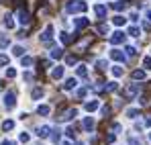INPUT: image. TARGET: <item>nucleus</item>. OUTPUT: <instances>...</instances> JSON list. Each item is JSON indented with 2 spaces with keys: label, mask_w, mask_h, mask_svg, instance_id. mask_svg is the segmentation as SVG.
Here are the masks:
<instances>
[{
  "label": "nucleus",
  "mask_w": 151,
  "mask_h": 145,
  "mask_svg": "<svg viewBox=\"0 0 151 145\" xmlns=\"http://www.w3.org/2000/svg\"><path fill=\"white\" fill-rule=\"evenodd\" d=\"M4 25H6V29H14V21H12V14H6V17H4Z\"/></svg>",
  "instance_id": "nucleus-22"
},
{
  "label": "nucleus",
  "mask_w": 151,
  "mask_h": 145,
  "mask_svg": "<svg viewBox=\"0 0 151 145\" xmlns=\"http://www.w3.org/2000/svg\"><path fill=\"white\" fill-rule=\"evenodd\" d=\"M110 43H112V45L125 43V33H123V31H114V33L110 35Z\"/></svg>",
  "instance_id": "nucleus-3"
},
{
  "label": "nucleus",
  "mask_w": 151,
  "mask_h": 145,
  "mask_svg": "<svg viewBox=\"0 0 151 145\" xmlns=\"http://www.w3.org/2000/svg\"><path fill=\"white\" fill-rule=\"evenodd\" d=\"M110 57H112L114 61H125V53L119 51V49H112V51H110Z\"/></svg>",
  "instance_id": "nucleus-8"
},
{
  "label": "nucleus",
  "mask_w": 151,
  "mask_h": 145,
  "mask_svg": "<svg viewBox=\"0 0 151 145\" xmlns=\"http://www.w3.org/2000/svg\"><path fill=\"white\" fill-rule=\"evenodd\" d=\"M51 141H53V143H59V141H61V135H59V131H53V133H51Z\"/></svg>",
  "instance_id": "nucleus-28"
},
{
  "label": "nucleus",
  "mask_w": 151,
  "mask_h": 145,
  "mask_svg": "<svg viewBox=\"0 0 151 145\" xmlns=\"http://www.w3.org/2000/svg\"><path fill=\"white\" fill-rule=\"evenodd\" d=\"M8 45H10V43H8V39H6V37H2V39H0V49H6Z\"/></svg>",
  "instance_id": "nucleus-34"
},
{
  "label": "nucleus",
  "mask_w": 151,
  "mask_h": 145,
  "mask_svg": "<svg viewBox=\"0 0 151 145\" xmlns=\"http://www.w3.org/2000/svg\"><path fill=\"white\" fill-rule=\"evenodd\" d=\"M59 39H61V43H63V45H68V43H72V39H74V37H72L70 33H65V31H63V33H59Z\"/></svg>",
  "instance_id": "nucleus-18"
},
{
  "label": "nucleus",
  "mask_w": 151,
  "mask_h": 145,
  "mask_svg": "<svg viewBox=\"0 0 151 145\" xmlns=\"http://www.w3.org/2000/svg\"><path fill=\"white\" fill-rule=\"evenodd\" d=\"M37 113H39V115H43V117H47V115L51 113V106H49V104H41V106L37 108Z\"/></svg>",
  "instance_id": "nucleus-19"
},
{
  "label": "nucleus",
  "mask_w": 151,
  "mask_h": 145,
  "mask_svg": "<svg viewBox=\"0 0 151 145\" xmlns=\"http://www.w3.org/2000/svg\"><path fill=\"white\" fill-rule=\"evenodd\" d=\"M145 127H149V129H151V117H147V119H145Z\"/></svg>",
  "instance_id": "nucleus-46"
},
{
  "label": "nucleus",
  "mask_w": 151,
  "mask_h": 145,
  "mask_svg": "<svg viewBox=\"0 0 151 145\" xmlns=\"http://www.w3.org/2000/svg\"><path fill=\"white\" fill-rule=\"evenodd\" d=\"M21 63H23V66H33V57H29V55H23Z\"/></svg>",
  "instance_id": "nucleus-29"
},
{
  "label": "nucleus",
  "mask_w": 151,
  "mask_h": 145,
  "mask_svg": "<svg viewBox=\"0 0 151 145\" xmlns=\"http://www.w3.org/2000/svg\"><path fill=\"white\" fill-rule=\"evenodd\" d=\"M65 63H68V66H74V63H76V57H74V55L65 57Z\"/></svg>",
  "instance_id": "nucleus-40"
},
{
  "label": "nucleus",
  "mask_w": 151,
  "mask_h": 145,
  "mask_svg": "<svg viewBox=\"0 0 151 145\" xmlns=\"http://www.w3.org/2000/svg\"><path fill=\"white\" fill-rule=\"evenodd\" d=\"M139 33H141V31H139L137 27H131V29H129V35H131V37H139Z\"/></svg>",
  "instance_id": "nucleus-30"
},
{
  "label": "nucleus",
  "mask_w": 151,
  "mask_h": 145,
  "mask_svg": "<svg viewBox=\"0 0 151 145\" xmlns=\"http://www.w3.org/2000/svg\"><path fill=\"white\" fill-rule=\"evenodd\" d=\"M98 106H100V102H98V100H88V102L84 104V108H86L88 113H94V110H96Z\"/></svg>",
  "instance_id": "nucleus-7"
},
{
  "label": "nucleus",
  "mask_w": 151,
  "mask_h": 145,
  "mask_svg": "<svg viewBox=\"0 0 151 145\" xmlns=\"http://www.w3.org/2000/svg\"><path fill=\"white\" fill-rule=\"evenodd\" d=\"M51 39H53V27H45V29H43V33H41V41H43V43H47V41H51Z\"/></svg>",
  "instance_id": "nucleus-4"
},
{
  "label": "nucleus",
  "mask_w": 151,
  "mask_h": 145,
  "mask_svg": "<svg viewBox=\"0 0 151 145\" xmlns=\"http://www.w3.org/2000/svg\"><path fill=\"white\" fill-rule=\"evenodd\" d=\"M88 23H90V21H88L86 17H80V19H76V21H74L76 29H84V27H88Z\"/></svg>",
  "instance_id": "nucleus-11"
},
{
  "label": "nucleus",
  "mask_w": 151,
  "mask_h": 145,
  "mask_svg": "<svg viewBox=\"0 0 151 145\" xmlns=\"http://www.w3.org/2000/svg\"><path fill=\"white\" fill-rule=\"evenodd\" d=\"M17 19H19V23L29 25V21H31V14H29L27 10H19V12H17Z\"/></svg>",
  "instance_id": "nucleus-6"
},
{
  "label": "nucleus",
  "mask_w": 151,
  "mask_h": 145,
  "mask_svg": "<svg viewBox=\"0 0 151 145\" xmlns=\"http://www.w3.org/2000/svg\"><path fill=\"white\" fill-rule=\"evenodd\" d=\"M86 92H88L86 88H80V90H78L76 94H78V98H84V96H86Z\"/></svg>",
  "instance_id": "nucleus-41"
},
{
  "label": "nucleus",
  "mask_w": 151,
  "mask_h": 145,
  "mask_svg": "<svg viewBox=\"0 0 151 145\" xmlns=\"http://www.w3.org/2000/svg\"><path fill=\"white\" fill-rule=\"evenodd\" d=\"M65 135H68L70 139H74V137H76V131L72 129V127H68V129H65Z\"/></svg>",
  "instance_id": "nucleus-33"
},
{
  "label": "nucleus",
  "mask_w": 151,
  "mask_h": 145,
  "mask_svg": "<svg viewBox=\"0 0 151 145\" xmlns=\"http://www.w3.org/2000/svg\"><path fill=\"white\" fill-rule=\"evenodd\" d=\"M112 76H114V78H121V76H123V68H121V66H114V68H112Z\"/></svg>",
  "instance_id": "nucleus-26"
},
{
  "label": "nucleus",
  "mask_w": 151,
  "mask_h": 145,
  "mask_svg": "<svg viewBox=\"0 0 151 145\" xmlns=\"http://www.w3.org/2000/svg\"><path fill=\"white\" fill-rule=\"evenodd\" d=\"M133 78H135V80H143V78H145V70H135V72H133Z\"/></svg>",
  "instance_id": "nucleus-24"
},
{
  "label": "nucleus",
  "mask_w": 151,
  "mask_h": 145,
  "mask_svg": "<svg viewBox=\"0 0 151 145\" xmlns=\"http://www.w3.org/2000/svg\"><path fill=\"white\" fill-rule=\"evenodd\" d=\"M49 133H51V129H49V127H39V129H37V137H41V139L49 137Z\"/></svg>",
  "instance_id": "nucleus-12"
},
{
  "label": "nucleus",
  "mask_w": 151,
  "mask_h": 145,
  "mask_svg": "<svg viewBox=\"0 0 151 145\" xmlns=\"http://www.w3.org/2000/svg\"><path fill=\"white\" fill-rule=\"evenodd\" d=\"M61 145H70V143H68V141H63V143H61Z\"/></svg>",
  "instance_id": "nucleus-49"
},
{
  "label": "nucleus",
  "mask_w": 151,
  "mask_h": 145,
  "mask_svg": "<svg viewBox=\"0 0 151 145\" xmlns=\"http://www.w3.org/2000/svg\"><path fill=\"white\" fill-rule=\"evenodd\" d=\"M147 19H149V21H151V10H149V12H147Z\"/></svg>",
  "instance_id": "nucleus-48"
},
{
  "label": "nucleus",
  "mask_w": 151,
  "mask_h": 145,
  "mask_svg": "<svg viewBox=\"0 0 151 145\" xmlns=\"http://www.w3.org/2000/svg\"><path fill=\"white\" fill-rule=\"evenodd\" d=\"M135 53H137V49H135V47H127V55H129V57H133Z\"/></svg>",
  "instance_id": "nucleus-42"
},
{
  "label": "nucleus",
  "mask_w": 151,
  "mask_h": 145,
  "mask_svg": "<svg viewBox=\"0 0 151 145\" xmlns=\"http://www.w3.org/2000/svg\"><path fill=\"white\" fill-rule=\"evenodd\" d=\"M4 104H6V108H14V104H17V92H6V96H4Z\"/></svg>",
  "instance_id": "nucleus-2"
},
{
  "label": "nucleus",
  "mask_w": 151,
  "mask_h": 145,
  "mask_svg": "<svg viewBox=\"0 0 151 145\" xmlns=\"http://www.w3.org/2000/svg\"><path fill=\"white\" fill-rule=\"evenodd\" d=\"M49 55H51V59H59V57L63 55V53H61V47H53Z\"/></svg>",
  "instance_id": "nucleus-20"
},
{
  "label": "nucleus",
  "mask_w": 151,
  "mask_h": 145,
  "mask_svg": "<svg viewBox=\"0 0 151 145\" xmlns=\"http://www.w3.org/2000/svg\"><path fill=\"white\" fill-rule=\"evenodd\" d=\"M14 76H17V70L14 68H8L6 70V78H14Z\"/></svg>",
  "instance_id": "nucleus-35"
},
{
  "label": "nucleus",
  "mask_w": 151,
  "mask_h": 145,
  "mask_svg": "<svg viewBox=\"0 0 151 145\" xmlns=\"http://www.w3.org/2000/svg\"><path fill=\"white\" fill-rule=\"evenodd\" d=\"M88 6H86V2H82V0H72L68 6H65V12H84Z\"/></svg>",
  "instance_id": "nucleus-1"
},
{
  "label": "nucleus",
  "mask_w": 151,
  "mask_h": 145,
  "mask_svg": "<svg viewBox=\"0 0 151 145\" xmlns=\"http://www.w3.org/2000/svg\"><path fill=\"white\" fill-rule=\"evenodd\" d=\"M129 145H141V143H139V141H137V139L133 137V139H129Z\"/></svg>",
  "instance_id": "nucleus-45"
},
{
  "label": "nucleus",
  "mask_w": 151,
  "mask_h": 145,
  "mask_svg": "<svg viewBox=\"0 0 151 145\" xmlns=\"http://www.w3.org/2000/svg\"><path fill=\"white\" fill-rule=\"evenodd\" d=\"M137 92H139V86H137V84H129L127 90H125V96L127 98H133V96H137Z\"/></svg>",
  "instance_id": "nucleus-5"
},
{
  "label": "nucleus",
  "mask_w": 151,
  "mask_h": 145,
  "mask_svg": "<svg viewBox=\"0 0 151 145\" xmlns=\"http://www.w3.org/2000/svg\"><path fill=\"white\" fill-rule=\"evenodd\" d=\"M98 33H108V27H106V25H100V27H98Z\"/></svg>",
  "instance_id": "nucleus-43"
},
{
  "label": "nucleus",
  "mask_w": 151,
  "mask_h": 145,
  "mask_svg": "<svg viewBox=\"0 0 151 145\" xmlns=\"http://www.w3.org/2000/svg\"><path fill=\"white\" fill-rule=\"evenodd\" d=\"M112 23L116 25V27H121V25H125V23H127V19H125V17H121V14H116V17L112 19Z\"/></svg>",
  "instance_id": "nucleus-23"
},
{
  "label": "nucleus",
  "mask_w": 151,
  "mask_h": 145,
  "mask_svg": "<svg viewBox=\"0 0 151 145\" xmlns=\"http://www.w3.org/2000/svg\"><path fill=\"white\" fill-rule=\"evenodd\" d=\"M43 94H45V92H43V88H39V86H37V88H33L31 98H33V100H39V98H43Z\"/></svg>",
  "instance_id": "nucleus-14"
},
{
  "label": "nucleus",
  "mask_w": 151,
  "mask_h": 145,
  "mask_svg": "<svg viewBox=\"0 0 151 145\" xmlns=\"http://www.w3.org/2000/svg\"><path fill=\"white\" fill-rule=\"evenodd\" d=\"M63 72H65V70H63L61 66H57V68L51 72V78H53V80H61V78H63Z\"/></svg>",
  "instance_id": "nucleus-9"
},
{
  "label": "nucleus",
  "mask_w": 151,
  "mask_h": 145,
  "mask_svg": "<svg viewBox=\"0 0 151 145\" xmlns=\"http://www.w3.org/2000/svg\"><path fill=\"white\" fill-rule=\"evenodd\" d=\"M0 66H8V57L0 53Z\"/></svg>",
  "instance_id": "nucleus-39"
},
{
  "label": "nucleus",
  "mask_w": 151,
  "mask_h": 145,
  "mask_svg": "<svg viewBox=\"0 0 151 145\" xmlns=\"http://www.w3.org/2000/svg\"><path fill=\"white\" fill-rule=\"evenodd\" d=\"M78 76H80V78H86V76H88L86 66H78Z\"/></svg>",
  "instance_id": "nucleus-25"
},
{
  "label": "nucleus",
  "mask_w": 151,
  "mask_h": 145,
  "mask_svg": "<svg viewBox=\"0 0 151 145\" xmlns=\"http://www.w3.org/2000/svg\"><path fill=\"white\" fill-rule=\"evenodd\" d=\"M10 129H14V121L12 119H6V121L2 123V131H10Z\"/></svg>",
  "instance_id": "nucleus-21"
},
{
  "label": "nucleus",
  "mask_w": 151,
  "mask_h": 145,
  "mask_svg": "<svg viewBox=\"0 0 151 145\" xmlns=\"http://www.w3.org/2000/svg\"><path fill=\"white\" fill-rule=\"evenodd\" d=\"M12 55H14V57H23V55H25V47H21V45H12Z\"/></svg>",
  "instance_id": "nucleus-17"
},
{
  "label": "nucleus",
  "mask_w": 151,
  "mask_h": 145,
  "mask_svg": "<svg viewBox=\"0 0 151 145\" xmlns=\"http://www.w3.org/2000/svg\"><path fill=\"white\" fill-rule=\"evenodd\" d=\"M116 86H119L116 82H108V86H106L104 90H108V92H112V90H116Z\"/></svg>",
  "instance_id": "nucleus-32"
},
{
  "label": "nucleus",
  "mask_w": 151,
  "mask_h": 145,
  "mask_svg": "<svg viewBox=\"0 0 151 145\" xmlns=\"http://www.w3.org/2000/svg\"><path fill=\"white\" fill-rule=\"evenodd\" d=\"M19 139H21V143H27V141L31 139V135H29V133H21V137H19Z\"/></svg>",
  "instance_id": "nucleus-36"
},
{
  "label": "nucleus",
  "mask_w": 151,
  "mask_h": 145,
  "mask_svg": "<svg viewBox=\"0 0 151 145\" xmlns=\"http://www.w3.org/2000/svg\"><path fill=\"white\" fill-rule=\"evenodd\" d=\"M104 68H106V61H104V59L96 61V70H104Z\"/></svg>",
  "instance_id": "nucleus-38"
},
{
  "label": "nucleus",
  "mask_w": 151,
  "mask_h": 145,
  "mask_svg": "<svg viewBox=\"0 0 151 145\" xmlns=\"http://www.w3.org/2000/svg\"><path fill=\"white\" fill-rule=\"evenodd\" d=\"M112 8L114 10H123L125 8V2H112Z\"/></svg>",
  "instance_id": "nucleus-31"
},
{
  "label": "nucleus",
  "mask_w": 151,
  "mask_h": 145,
  "mask_svg": "<svg viewBox=\"0 0 151 145\" xmlns=\"http://www.w3.org/2000/svg\"><path fill=\"white\" fill-rule=\"evenodd\" d=\"M76 115H78V110H76V108H70V110H68V113H65L61 119H63V121H74Z\"/></svg>",
  "instance_id": "nucleus-16"
},
{
  "label": "nucleus",
  "mask_w": 151,
  "mask_h": 145,
  "mask_svg": "<svg viewBox=\"0 0 151 145\" xmlns=\"http://www.w3.org/2000/svg\"><path fill=\"white\" fill-rule=\"evenodd\" d=\"M25 80H27V82H31V80H33V74L27 72V74H25Z\"/></svg>",
  "instance_id": "nucleus-44"
},
{
  "label": "nucleus",
  "mask_w": 151,
  "mask_h": 145,
  "mask_svg": "<svg viewBox=\"0 0 151 145\" xmlns=\"http://www.w3.org/2000/svg\"><path fill=\"white\" fill-rule=\"evenodd\" d=\"M143 66H145V70H151V57H149V55L143 59Z\"/></svg>",
  "instance_id": "nucleus-37"
},
{
  "label": "nucleus",
  "mask_w": 151,
  "mask_h": 145,
  "mask_svg": "<svg viewBox=\"0 0 151 145\" xmlns=\"http://www.w3.org/2000/svg\"><path fill=\"white\" fill-rule=\"evenodd\" d=\"M76 88V78H68L63 82V90H74Z\"/></svg>",
  "instance_id": "nucleus-15"
},
{
  "label": "nucleus",
  "mask_w": 151,
  "mask_h": 145,
  "mask_svg": "<svg viewBox=\"0 0 151 145\" xmlns=\"http://www.w3.org/2000/svg\"><path fill=\"white\" fill-rule=\"evenodd\" d=\"M82 127H84L86 131H92V129H94V119H92V117H86L84 123H82Z\"/></svg>",
  "instance_id": "nucleus-13"
},
{
  "label": "nucleus",
  "mask_w": 151,
  "mask_h": 145,
  "mask_svg": "<svg viewBox=\"0 0 151 145\" xmlns=\"http://www.w3.org/2000/svg\"><path fill=\"white\" fill-rule=\"evenodd\" d=\"M137 115H139V108H129V110H127V117H129V119H135Z\"/></svg>",
  "instance_id": "nucleus-27"
},
{
  "label": "nucleus",
  "mask_w": 151,
  "mask_h": 145,
  "mask_svg": "<svg viewBox=\"0 0 151 145\" xmlns=\"http://www.w3.org/2000/svg\"><path fill=\"white\" fill-rule=\"evenodd\" d=\"M94 12H96V17H98V19H104V17H106V6L96 4V6H94Z\"/></svg>",
  "instance_id": "nucleus-10"
},
{
  "label": "nucleus",
  "mask_w": 151,
  "mask_h": 145,
  "mask_svg": "<svg viewBox=\"0 0 151 145\" xmlns=\"http://www.w3.org/2000/svg\"><path fill=\"white\" fill-rule=\"evenodd\" d=\"M2 145H17V143H14V141H8V139H6V141H2Z\"/></svg>",
  "instance_id": "nucleus-47"
},
{
  "label": "nucleus",
  "mask_w": 151,
  "mask_h": 145,
  "mask_svg": "<svg viewBox=\"0 0 151 145\" xmlns=\"http://www.w3.org/2000/svg\"><path fill=\"white\" fill-rule=\"evenodd\" d=\"M149 139H151V133H149Z\"/></svg>",
  "instance_id": "nucleus-50"
}]
</instances>
